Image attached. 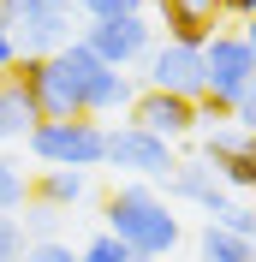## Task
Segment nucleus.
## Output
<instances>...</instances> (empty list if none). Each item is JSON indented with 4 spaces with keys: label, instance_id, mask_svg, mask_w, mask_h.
<instances>
[{
    "label": "nucleus",
    "instance_id": "39448f33",
    "mask_svg": "<svg viewBox=\"0 0 256 262\" xmlns=\"http://www.w3.org/2000/svg\"><path fill=\"white\" fill-rule=\"evenodd\" d=\"M78 42L96 54L101 66H113V72H137L143 54L155 48V18L149 12H137V18H96V24L78 30Z\"/></svg>",
    "mask_w": 256,
    "mask_h": 262
},
{
    "label": "nucleus",
    "instance_id": "9b49d317",
    "mask_svg": "<svg viewBox=\"0 0 256 262\" xmlns=\"http://www.w3.org/2000/svg\"><path fill=\"white\" fill-rule=\"evenodd\" d=\"M167 196H173V203H197L208 221H215V214L232 203V191H226V185L208 173V161H179L173 173H167Z\"/></svg>",
    "mask_w": 256,
    "mask_h": 262
},
{
    "label": "nucleus",
    "instance_id": "423d86ee",
    "mask_svg": "<svg viewBox=\"0 0 256 262\" xmlns=\"http://www.w3.org/2000/svg\"><path fill=\"white\" fill-rule=\"evenodd\" d=\"M143 90H167V96H185V101H203L208 96V72H203V48L191 42H167L155 36V48L143 54Z\"/></svg>",
    "mask_w": 256,
    "mask_h": 262
},
{
    "label": "nucleus",
    "instance_id": "f8f14e48",
    "mask_svg": "<svg viewBox=\"0 0 256 262\" xmlns=\"http://www.w3.org/2000/svg\"><path fill=\"white\" fill-rule=\"evenodd\" d=\"M137 101V83L131 72H113V66H96L83 78V119H113V114H131Z\"/></svg>",
    "mask_w": 256,
    "mask_h": 262
},
{
    "label": "nucleus",
    "instance_id": "ddd939ff",
    "mask_svg": "<svg viewBox=\"0 0 256 262\" xmlns=\"http://www.w3.org/2000/svg\"><path fill=\"white\" fill-rule=\"evenodd\" d=\"M30 125H36L30 90L18 83V72H0V149L24 143V137H30Z\"/></svg>",
    "mask_w": 256,
    "mask_h": 262
},
{
    "label": "nucleus",
    "instance_id": "a211bd4d",
    "mask_svg": "<svg viewBox=\"0 0 256 262\" xmlns=\"http://www.w3.org/2000/svg\"><path fill=\"white\" fill-rule=\"evenodd\" d=\"M78 262H137V250H131V245H119V238H113V232L101 227L96 238H90V245L78 250Z\"/></svg>",
    "mask_w": 256,
    "mask_h": 262
},
{
    "label": "nucleus",
    "instance_id": "20e7f679",
    "mask_svg": "<svg viewBox=\"0 0 256 262\" xmlns=\"http://www.w3.org/2000/svg\"><path fill=\"white\" fill-rule=\"evenodd\" d=\"M18 83L30 90L36 119H83V83L66 54H42V60H18Z\"/></svg>",
    "mask_w": 256,
    "mask_h": 262
},
{
    "label": "nucleus",
    "instance_id": "bb28decb",
    "mask_svg": "<svg viewBox=\"0 0 256 262\" xmlns=\"http://www.w3.org/2000/svg\"><path fill=\"white\" fill-rule=\"evenodd\" d=\"M137 262H167V256H137Z\"/></svg>",
    "mask_w": 256,
    "mask_h": 262
},
{
    "label": "nucleus",
    "instance_id": "4468645a",
    "mask_svg": "<svg viewBox=\"0 0 256 262\" xmlns=\"http://www.w3.org/2000/svg\"><path fill=\"white\" fill-rule=\"evenodd\" d=\"M30 196L36 203H54V209H78L83 196H90V173H83V167H42V173H36L30 179Z\"/></svg>",
    "mask_w": 256,
    "mask_h": 262
},
{
    "label": "nucleus",
    "instance_id": "aec40b11",
    "mask_svg": "<svg viewBox=\"0 0 256 262\" xmlns=\"http://www.w3.org/2000/svg\"><path fill=\"white\" fill-rule=\"evenodd\" d=\"M215 227H226V232H239V238H250V245H256V209H250V203H239V196L215 214Z\"/></svg>",
    "mask_w": 256,
    "mask_h": 262
},
{
    "label": "nucleus",
    "instance_id": "4be33fe9",
    "mask_svg": "<svg viewBox=\"0 0 256 262\" xmlns=\"http://www.w3.org/2000/svg\"><path fill=\"white\" fill-rule=\"evenodd\" d=\"M24 262H78V250L66 238H36V245H24Z\"/></svg>",
    "mask_w": 256,
    "mask_h": 262
},
{
    "label": "nucleus",
    "instance_id": "2eb2a0df",
    "mask_svg": "<svg viewBox=\"0 0 256 262\" xmlns=\"http://www.w3.org/2000/svg\"><path fill=\"white\" fill-rule=\"evenodd\" d=\"M197 256H203V262H256V245L208 221V227H203V238H197Z\"/></svg>",
    "mask_w": 256,
    "mask_h": 262
},
{
    "label": "nucleus",
    "instance_id": "9d476101",
    "mask_svg": "<svg viewBox=\"0 0 256 262\" xmlns=\"http://www.w3.org/2000/svg\"><path fill=\"white\" fill-rule=\"evenodd\" d=\"M149 6H155V24L167 30V42L203 48L221 30V0H149Z\"/></svg>",
    "mask_w": 256,
    "mask_h": 262
},
{
    "label": "nucleus",
    "instance_id": "6e6552de",
    "mask_svg": "<svg viewBox=\"0 0 256 262\" xmlns=\"http://www.w3.org/2000/svg\"><path fill=\"white\" fill-rule=\"evenodd\" d=\"M108 167H119L131 179H167L179 167V155H173L167 137H155V131L125 119V125H108Z\"/></svg>",
    "mask_w": 256,
    "mask_h": 262
},
{
    "label": "nucleus",
    "instance_id": "412c9836",
    "mask_svg": "<svg viewBox=\"0 0 256 262\" xmlns=\"http://www.w3.org/2000/svg\"><path fill=\"white\" fill-rule=\"evenodd\" d=\"M24 227H18V214H0V262H24Z\"/></svg>",
    "mask_w": 256,
    "mask_h": 262
},
{
    "label": "nucleus",
    "instance_id": "7ed1b4c3",
    "mask_svg": "<svg viewBox=\"0 0 256 262\" xmlns=\"http://www.w3.org/2000/svg\"><path fill=\"white\" fill-rule=\"evenodd\" d=\"M30 155L42 167H108V125L101 119H36L30 125Z\"/></svg>",
    "mask_w": 256,
    "mask_h": 262
},
{
    "label": "nucleus",
    "instance_id": "f03ea898",
    "mask_svg": "<svg viewBox=\"0 0 256 262\" xmlns=\"http://www.w3.org/2000/svg\"><path fill=\"white\" fill-rule=\"evenodd\" d=\"M0 24L12 36L18 60H42L78 42V0H0Z\"/></svg>",
    "mask_w": 256,
    "mask_h": 262
},
{
    "label": "nucleus",
    "instance_id": "a878e982",
    "mask_svg": "<svg viewBox=\"0 0 256 262\" xmlns=\"http://www.w3.org/2000/svg\"><path fill=\"white\" fill-rule=\"evenodd\" d=\"M239 36H244V48H250V60H256V18H244V24H239Z\"/></svg>",
    "mask_w": 256,
    "mask_h": 262
},
{
    "label": "nucleus",
    "instance_id": "0eeeda50",
    "mask_svg": "<svg viewBox=\"0 0 256 262\" xmlns=\"http://www.w3.org/2000/svg\"><path fill=\"white\" fill-rule=\"evenodd\" d=\"M203 161L226 191H256V137L232 119L203 125Z\"/></svg>",
    "mask_w": 256,
    "mask_h": 262
},
{
    "label": "nucleus",
    "instance_id": "f3484780",
    "mask_svg": "<svg viewBox=\"0 0 256 262\" xmlns=\"http://www.w3.org/2000/svg\"><path fill=\"white\" fill-rule=\"evenodd\" d=\"M24 203H30V179H24L6 155H0V214H18Z\"/></svg>",
    "mask_w": 256,
    "mask_h": 262
},
{
    "label": "nucleus",
    "instance_id": "f257e3e1",
    "mask_svg": "<svg viewBox=\"0 0 256 262\" xmlns=\"http://www.w3.org/2000/svg\"><path fill=\"white\" fill-rule=\"evenodd\" d=\"M101 214H108V232L119 245H131L137 256H173L179 214L167 209V196H161L155 185H119Z\"/></svg>",
    "mask_w": 256,
    "mask_h": 262
},
{
    "label": "nucleus",
    "instance_id": "5701e85b",
    "mask_svg": "<svg viewBox=\"0 0 256 262\" xmlns=\"http://www.w3.org/2000/svg\"><path fill=\"white\" fill-rule=\"evenodd\" d=\"M226 119H232V125H244V131L256 137V78L239 90V101H232V114H226Z\"/></svg>",
    "mask_w": 256,
    "mask_h": 262
},
{
    "label": "nucleus",
    "instance_id": "dca6fc26",
    "mask_svg": "<svg viewBox=\"0 0 256 262\" xmlns=\"http://www.w3.org/2000/svg\"><path fill=\"white\" fill-rule=\"evenodd\" d=\"M18 227H24V238H30V245H36V238H60V209H54V203H36V196H30Z\"/></svg>",
    "mask_w": 256,
    "mask_h": 262
},
{
    "label": "nucleus",
    "instance_id": "b1692460",
    "mask_svg": "<svg viewBox=\"0 0 256 262\" xmlns=\"http://www.w3.org/2000/svg\"><path fill=\"white\" fill-rule=\"evenodd\" d=\"M221 18L244 24V18H256V0H221Z\"/></svg>",
    "mask_w": 256,
    "mask_h": 262
},
{
    "label": "nucleus",
    "instance_id": "393cba45",
    "mask_svg": "<svg viewBox=\"0 0 256 262\" xmlns=\"http://www.w3.org/2000/svg\"><path fill=\"white\" fill-rule=\"evenodd\" d=\"M18 66V48H12V36H6V24H0V72H12Z\"/></svg>",
    "mask_w": 256,
    "mask_h": 262
},
{
    "label": "nucleus",
    "instance_id": "1a4fd4ad",
    "mask_svg": "<svg viewBox=\"0 0 256 262\" xmlns=\"http://www.w3.org/2000/svg\"><path fill=\"white\" fill-rule=\"evenodd\" d=\"M131 125H143V131H155V137H167V143H179V137L197 131V101L167 96V90H137V101H131Z\"/></svg>",
    "mask_w": 256,
    "mask_h": 262
},
{
    "label": "nucleus",
    "instance_id": "6ab92c4d",
    "mask_svg": "<svg viewBox=\"0 0 256 262\" xmlns=\"http://www.w3.org/2000/svg\"><path fill=\"white\" fill-rule=\"evenodd\" d=\"M78 12L96 24V18H137L149 12V0H78Z\"/></svg>",
    "mask_w": 256,
    "mask_h": 262
}]
</instances>
